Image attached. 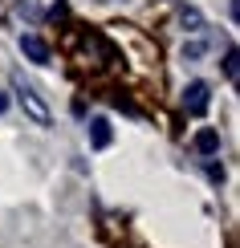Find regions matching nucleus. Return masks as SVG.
Segmentation results:
<instances>
[{
	"label": "nucleus",
	"instance_id": "nucleus-1",
	"mask_svg": "<svg viewBox=\"0 0 240 248\" xmlns=\"http://www.w3.org/2000/svg\"><path fill=\"white\" fill-rule=\"evenodd\" d=\"M16 102H20V110H25V114L33 118L37 126H49V122H53V114H49V106L41 102V94H37L33 86H25V81H16Z\"/></svg>",
	"mask_w": 240,
	"mask_h": 248
},
{
	"label": "nucleus",
	"instance_id": "nucleus-2",
	"mask_svg": "<svg viewBox=\"0 0 240 248\" xmlns=\"http://www.w3.org/2000/svg\"><path fill=\"white\" fill-rule=\"evenodd\" d=\"M208 102H212V90H208V81H187V86H183V110H187V114L200 118L204 110H208Z\"/></svg>",
	"mask_w": 240,
	"mask_h": 248
},
{
	"label": "nucleus",
	"instance_id": "nucleus-3",
	"mask_svg": "<svg viewBox=\"0 0 240 248\" xmlns=\"http://www.w3.org/2000/svg\"><path fill=\"white\" fill-rule=\"evenodd\" d=\"M20 53H25L29 61H37V65H49V57H53V53H49V45H45L37 33H25V37H20Z\"/></svg>",
	"mask_w": 240,
	"mask_h": 248
},
{
	"label": "nucleus",
	"instance_id": "nucleus-4",
	"mask_svg": "<svg viewBox=\"0 0 240 248\" xmlns=\"http://www.w3.org/2000/svg\"><path fill=\"white\" fill-rule=\"evenodd\" d=\"M110 139H114V130H110V118L94 114V118H90V147H94V151H106V147H110Z\"/></svg>",
	"mask_w": 240,
	"mask_h": 248
},
{
	"label": "nucleus",
	"instance_id": "nucleus-5",
	"mask_svg": "<svg viewBox=\"0 0 240 248\" xmlns=\"http://www.w3.org/2000/svg\"><path fill=\"white\" fill-rule=\"evenodd\" d=\"M192 147L200 151V155H216V151H220V130H212V126H204V130H195V139H192Z\"/></svg>",
	"mask_w": 240,
	"mask_h": 248
},
{
	"label": "nucleus",
	"instance_id": "nucleus-6",
	"mask_svg": "<svg viewBox=\"0 0 240 248\" xmlns=\"http://www.w3.org/2000/svg\"><path fill=\"white\" fill-rule=\"evenodd\" d=\"M240 53H236V45H228V53H224V74H228V81H236L240 78Z\"/></svg>",
	"mask_w": 240,
	"mask_h": 248
},
{
	"label": "nucleus",
	"instance_id": "nucleus-7",
	"mask_svg": "<svg viewBox=\"0 0 240 248\" xmlns=\"http://www.w3.org/2000/svg\"><path fill=\"white\" fill-rule=\"evenodd\" d=\"M179 20H183V25H187V29H192V33H195V29H200V25H204V16H200V13H195V8H179Z\"/></svg>",
	"mask_w": 240,
	"mask_h": 248
},
{
	"label": "nucleus",
	"instance_id": "nucleus-8",
	"mask_svg": "<svg viewBox=\"0 0 240 248\" xmlns=\"http://www.w3.org/2000/svg\"><path fill=\"white\" fill-rule=\"evenodd\" d=\"M4 110H8V98H4V94H0V114H4Z\"/></svg>",
	"mask_w": 240,
	"mask_h": 248
}]
</instances>
